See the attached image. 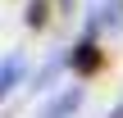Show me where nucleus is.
<instances>
[{"label":"nucleus","mask_w":123,"mask_h":118,"mask_svg":"<svg viewBox=\"0 0 123 118\" xmlns=\"http://www.w3.org/2000/svg\"><path fill=\"white\" fill-rule=\"evenodd\" d=\"M78 105H82V91L73 86V91H64L59 100H50V105H46V114H41V118H68L73 109H78Z\"/></svg>","instance_id":"obj_1"},{"label":"nucleus","mask_w":123,"mask_h":118,"mask_svg":"<svg viewBox=\"0 0 123 118\" xmlns=\"http://www.w3.org/2000/svg\"><path fill=\"white\" fill-rule=\"evenodd\" d=\"M18 73H23V64H18V59H9V64H5V86H0V91H14Z\"/></svg>","instance_id":"obj_2"}]
</instances>
